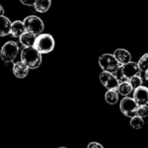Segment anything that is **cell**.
Returning <instances> with one entry per match:
<instances>
[{"label":"cell","instance_id":"6da1fadb","mask_svg":"<svg viewBox=\"0 0 148 148\" xmlns=\"http://www.w3.org/2000/svg\"><path fill=\"white\" fill-rule=\"evenodd\" d=\"M21 62H23L29 69H38L42 61V54L33 47H24L21 51Z\"/></svg>","mask_w":148,"mask_h":148},{"label":"cell","instance_id":"7a4b0ae2","mask_svg":"<svg viewBox=\"0 0 148 148\" xmlns=\"http://www.w3.org/2000/svg\"><path fill=\"white\" fill-rule=\"evenodd\" d=\"M140 74L141 71L140 69L138 62H134L131 61L127 63L121 65L115 75L117 76L120 82H125V81H129L132 77L135 75H139Z\"/></svg>","mask_w":148,"mask_h":148},{"label":"cell","instance_id":"3957f363","mask_svg":"<svg viewBox=\"0 0 148 148\" xmlns=\"http://www.w3.org/2000/svg\"><path fill=\"white\" fill-rule=\"evenodd\" d=\"M55 45H56L55 39L50 34L42 33L36 36L34 48L36 49L42 55L53 51V49H55Z\"/></svg>","mask_w":148,"mask_h":148},{"label":"cell","instance_id":"277c9868","mask_svg":"<svg viewBox=\"0 0 148 148\" xmlns=\"http://www.w3.org/2000/svg\"><path fill=\"white\" fill-rule=\"evenodd\" d=\"M98 63L102 71L116 74L118 69L121 67V63L117 61L114 54L105 53L100 56L98 59Z\"/></svg>","mask_w":148,"mask_h":148},{"label":"cell","instance_id":"5b68a950","mask_svg":"<svg viewBox=\"0 0 148 148\" xmlns=\"http://www.w3.org/2000/svg\"><path fill=\"white\" fill-rule=\"evenodd\" d=\"M19 53V47L14 41H8L3 44L0 51V57L5 63L12 62Z\"/></svg>","mask_w":148,"mask_h":148},{"label":"cell","instance_id":"8992f818","mask_svg":"<svg viewBox=\"0 0 148 148\" xmlns=\"http://www.w3.org/2000/svg\"><path fill=\"white\" fill-rule=\"evenodd\" d=\"M23 22L25 27V30L36 36L42 34L44 29V23L37 16H34V15L28 16L23 19Z\"/></svg>","mask_w":148,"mask_h":148},{"label":"cell","instance_id":"52a82bcc","mask_svg":"<svg viewBox=\"0 0 148 148\" xmlns=\"http://www.w3.org/2000/svg\"><path fill=\"white\" fill-rule=\"evenodd\" d=\"M139 105L134 101V98L125 96L120 103V109L121 112L128 118H132L136 115V112L138 109Z\"/></svg>","mask_w":148,"mask_h":148},{"label":"cell","instance_id":"ba28073f","mask_svg":"<svg viewBox=\"0 0 148 148\" xmlns=\"http://www.w3.org/2000/svg\"><path fill=\"white\" fill-rule=\"evenodd\" d=\"M99 79L107 90H117L119 84L121 82L118 80L115 74L106 71H101L100 73Z\"/></svg>","mask_w":148,"mask_h":148},{"label":"cell","instance_id":"9c48e42d","mask_svg":"<svg viewBox=\"0 0 148 148\" xmlns=\"http://www.w3.org/2000/svg\"><path fill=\"white\" fill-rule=\"evenodd\" d=\"M133 98L139 106L148 104V88L145 86H140L134 90Z\"/></svg>","mask_w":148,"mask_h":148},{"label":"cell","instance_id":"30bf717a","mask_svg":"<svg viewBox=\"0 0 148 148\" xmlns=\"http://www.w3.org/2000/svg\"><path fill=\"white\" fill-rule=\"evenodd\" d=\"M29 68L23 62H16L13 64L12 72L16 78H25L29 74Z\"/></svg>","mask_w":148,"mask_h":148},{"label":"cell","instance_id":"8fae6325","mask_svg":"<svg viewBox=\"0 0 148 148\" xmlns=\"http://www.w3.org/2000/svg\"><path fill=\"white\" fill-rule=\"evenodd\" d=\"M114 56L117 59V61L122 65L125 63H127L132 61V55L131 53L125 49H117L114 52Z\"/></svg>","mask_w":148,"mask_h":148},{"label":"cell","instance_id":"7c38bea8","mask_svg":"<svg viewBox=\"0 0 148 148\" xmlns=\"http://www.w3.org/2000/svg\"><path fill=\"white\" fill-rule=\"evenodd\" d=\"M11 22L10 20L3 16H0V36H6L10 34L11 30Z\"/></svg>","mask_w":148,"mask_h":148},{"label":"cell","instance_id":"4fadbf2b","mask_svg":"<svg viewBox=\"0 0 148 148\" xmlns=\"http://www.w3.org/2000/svg\"><path fill=\"white\" fill-rule=\"evenodd\" d=\"M25 27L23 24V21L20 20H16L11 23V30H10V34L14 36V37H18L21 36L24 32H25Z\"/></svg>","mask_w":148,"mask_h":148},{"label":"cell","instance_id":"5bb4252c","mask_svg":"<svg viewBox=\"0 0 148 148\" xmlns=\"http://www.w3.org/2000/svg\"><path fill=\"white\" fill-rule=\"evenodd\" d=\"M36 36L25 31L21 36H19V42L23 47H33L36 42Z\"/></svg>","mask_w":148,"mask_h":148},{"label":"cell","instance_id":"9a60e30c","mask_svg":"<svg viewBox=\"0 0 148 148\" xmlns=\"http://www.w3.org/2000/svg\"><path fill=\"white\" fill-rule=\"evenodd\" d=\"M133 91H134V88L128 81L121 82L117 88V92L119 93V95L122 96H128L130 94H132Z\"/></svg>","mask_w":148,"mask_h":148},{"label":"cell","instance_id":"2e32d148","mask_svg":"<svg viewBox=\"0 0 148 148\" xmlns=\"http://www.w3.org/2000/svg\"><path fill=\"white\" fill-rule=\"evenodd\" d=\"M51 6V0H36L34 7L37 12L44 13L49 10Z\"/></svg>","mask_w":148,"mask_h":148},{"label":"cell","instance_id":"e0dca14e","mask_svg":"<svg viewBox=\"0 0 148 148\" xmlns=\"http://www.w3.org/2000/svg\"><path fill=\"white\" fill-rule=\"evenodd\" d=\"M119 101V93L117 90H108L105 94V101L109 105H114Z\"/></svg>","mask_w":148,"mask_h":148},{"label":"cell","instance_id":"ac0fdd59","mask_svg":"<svg viewBox=\"0 0 148 148\" xmlns=\"http://www.w3.org/2000/svg\"><path fill=\"white\" fill-rule=\"evenodd\" d=\"M130 126L134 128V129H141L144 125H145V121H144V118L140 117L138 115H135L132 118H130Z\"/></svg>","mask_w":148,"mask_h":148},{"label":"cell","instance_id":"d6986e66","mask_svg":"<svg viewBox=\"0 0 148 148\" xmlns=\"http://www.w3.org/2000/svg\"><path fill=\"white\" fill-rule=\"evenodd\" d=\"M138 65L141 72H145L148 69V53L144 54L139 60Z\"/></svg>","mask_w":148,"mask_h":148},{"label":"cell","instance_id":"ffe728a7","mask_svg":"<svg viewBox=\"0 0 148 148\" xmlns=\"http://www.w3.org/2000/svg\"><path fill=\"white\" fill-rule=\"evenodd\" d=\"M128 82H130V84L132 85V87H133L134 90L135 88H139V87L142 86V84H143V79H142V77H141V75H135V76L132 77Z\"/></svg>","mask_w":148,"mask_h":148},{"label":"cell","instance_id":"44dd1931","mask_svg":"<svg viewBox=\"0 0 148 148\" xmlns=\"http://www.w3.org/2000/svg\"><path fill=\"white\" fill-rule=\"evenodd\" d=\"M136 115L142 117V118H145V117L148 116V104L139 106L137 112H136Z\"/></svg>","mask_w":148,"mask_h":148},{"label":"cell","instance_id":"7402d4cb","mask_svg":"<svg viewBox=\"0 0 148 148\" xmlns=\"http://www.w3.org/2000/svg\"><path fill=\"white\" fill-rule=\"evenodd\" d=\"M87 148H104L103 146L98 142H95V141H93V142H90L88 145V147Z\"/></svg>","mask_w":148,"mask_h":148},{"label":"cell","instance_id":"603a6c76","mask_svg":"<svg viewBox=\"0 0 148 148\" xmlns=\"http://www.w3.org/2000/svg\"><path fill=\"white\" fill-rule=\"evenodd\" d=\"M20 2L26 6H34L36 0H20Z\"/></svg>","mask_w":148,"mask_h":148},{"label":"cell","instance_id":"cb8c5ba5","mask_svg":"<svg viewBox=\"0 0 148 148\" xmlns=\"http://www.w3.org/2000/svg\"><path fill=\"white\" fill-rule=\"evenodd\" d=\"M4 14V9L2 4H0V16H3Z\"/></svg>","mask_w":148,"mask_h":148},{"label":"cell","instance_id":"d4e9b609","mask_svg":"<svg viewBox=\"0 0 148 148\" xmlns=\"http://www.w3.org/2000/svg\"><path fill=\"white\" fill-rule=\"evenodd\" d=\"M144 73H145V75H144V76H145V79L148 82V69L147 71H145Z\"/></svg>","mask_w":148,"mask_h":148},{"label":"cell","instance_id":"484cf974","mask_svg":"<svg viewBox=\"0 0 148 148\" xmlns=\"http://www.w3.org/2000/svg\"><path fill=\"white\" fill-rule=\"evenodd\" d=\"M58 148H67V147H58Z\"/></svg>","mask_w":148,"mask_h":148}]
</instances>
